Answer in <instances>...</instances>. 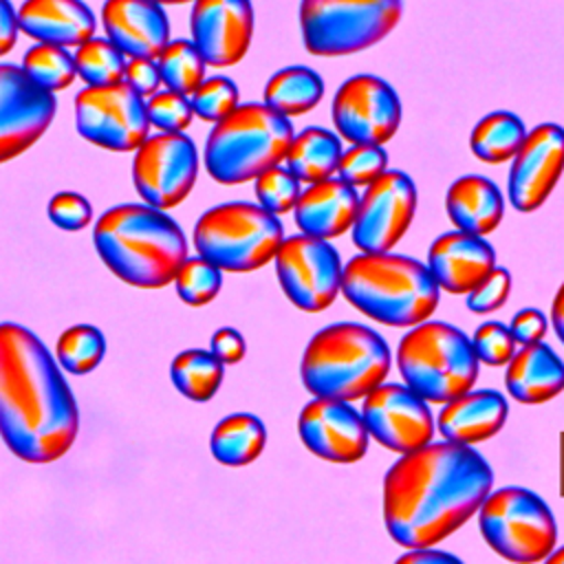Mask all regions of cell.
Segmentation results:
<instances>
[{"instance_id":"7a4b0ae2","label":"cell","mask_w":564,"mask_h":564,"mask_svg":"<svg viewBox=\"0 0 564 564\" xmlns=\"http://www.w3.org/2000/svg\"><path fill=\"white\" fill-rule=\"evenodd\" d=\"M79 410L46 344L26 326L0 322V436L26 463H53L75 443Z\"/></svg>"},{"instance_id":"30bf717a","label":"cell","mask_w":564,"mask_h":564,"mask_svg":"<svg viewBox=\"0 0 564 564\" xmlns=\"http://www.w3.org/2000/svg\"><path fill=\"white\" fill-rule=\"evenodd\" d=\"M485 542L511 562L546 560L557 542V522L549 505L524 487L489 491L478 507Z\"/></svg>"},{"instance_id":"d590c367","label":"cell","mask_w":564,"mask_h":564,"mask_svg":"<svg viewBox=\"0 0 564 564\" xmlns=\"http://www.w3.org/2000/svg\"><path fill=\"white\" fill-rule=\"evenodd\" d=\"M106 355V337L93 324H75L66 328L55 344V359L70 375H88Z\"/></svg>"},{"instance_id":"f6af8a7d","label":"cell","mask_w":564,"mask_h":564,"mask_svg":"<svg viewBox=\"0 0 564 564\" xmlns=\"http://www.w3.org/2000/svg\"><path fill=\"white\" fill-rule=\"evenodd\" d=\"M123 82L134 93H139L143 99L152 97L163 86L156 59H152V57H128L126 70H123Z\"/></svg>"},{"instance_id":"1f68e13d","label":"cell","mask_w":564,"mask_h":564,"mask_svg":"<svg viewBox=\"0 0 564 564\" xmlns=\"http://www.w3.org/2000/svg\"><path fill=\"white\" fill-rule=\"evenodd\" d=\"M225 377V364L203 348L181 350L170 364V379L174 388L189 401L205 403L209 401Z\"/></svg>"},{"instance_id":"277c9868","label":"cell","mask_w":564,"mask_h":564,"mask_svg":"<svg viewBox=\"0 0 564 564\" xmlns=\"http://www.w3.org/2000/svg\"><path fill=\"white\" fill-rule=\"evenodd\" d=\"M344 297L386 326H414L432 317L441 286L427 264L390 251H361L344 264Z\"/></svg>"},{"instance_id":"7dc6e473","label":"cell","mask_w":564,"mask_h":564,"mask_svg":"<svg viewBox=\"0 0 564 564\" xmlns=\"http://www.w3.org/2000/svg\"><path fill=\"white\" fill-rule=\"evenodd\" d=\"M212 352L225 364V366H234L238 361H242L245 352H247V344L245 337L240 335V330L231 328V326H223L212 335V344H209Z\"/></svg>"},{"instance_id":"6da1fadb","label":"cell","mask_w":564,"mask_h":564,"mask_svg":"<svg viewBox=\"0 0 564 564\" xmlns=\"http://www.w3.org/2000/svg\"><path fill=\"white\" fill-rule=\"evenodd\" d=\"M491 485L494 471L471 445L427 443L386 471V529L403 549L436 546L478 511Z\"/></svg>"},{"instance_id":"ac0fdd59","label":"cell","mask_w":564,"mask_h":564,"mask_svg":"<svg viewBox=\"0 0 564 564\" xmlns=\"http://www.w3.org/2000/svg\"><path fill=\"white\" fill-rule=\"evenodd\" d=\"M564 172V128L553 121L527 132L511 156L507 196L518 212H535L555 189Z\"/></svg>"},{"instance_id":"7bdbcfd3","label":"cell","mask_w":564,"mask_h":564,"mask_svg":"<svg viewBox=\"0 0 564 564\" xmlns=\"http://www.w3.org/2000/svg\"><path fill=\"white\" fill-rule=\"evenodd\" d=\"M511 293V273L505 267H494L467 295L465 304L471 313L485 315L500 308Z\"/></svg>"},{"instance_id":"b9f144b4","label":"cell","mask_w":564,"mask_h":564,"mask_svg":"<svg viewBox=\"0 0 564 564\" xmlns=\"http://www.w3.org/2000/svg\"><path fill=\"white\" fill-rule=\"evenodd\" d=\"M471 348L480 364L505 366L513 357L518 341L513 339L509 326L500 322H485L471 335Z\"/></svg>"},{"instance_id":"4316f807","label":"cell","mask_w":564,"mask_h":564,"mask_svg":"<svg viewBox=\"0 0 564 564\" xmlns=\"http://www.w3.org/2000/svg\"><path fill=\"white\" fill-rule=\"evenodd\" d=\"M445 212L456 229L487 236L505 216V198L500 187L487 176L465 174L447 187Z\"/></svg>"},{"instance_id":"d4e9b609","label":"cell","mask_w":564,"mask_h":564,"mask_svg":"<svg viewBox=\"0 0 564 564\" xmlns=\"http://www.w3.org/2000/svg\"><path fill=\"white\" fill-rule=\"evenodd\" d=\"M509 414L507 399L498 390H467L443 403L436 425L445 441L476 445L496 436Z\"/></svg>"},{"instance_id":"ee69618b","label":"cell","mask_w":564,"mask_h":564,"mask_svg":"<svg viewBox=\"0 0 564 564\" xmlns=\"http://www.w3.org/2000/svg\"><path fill=\"white\" fill-rule=\"evenodd\" d=\"M48 220L64 231H79L93 218V205L77 192H57L46 205Z\"/></svg>"},{"instance_id":"f5cc1de1","label":"cell","mask_w":564,"mask_h":564,"mask_svg":"<svg viewBox=\"0 0 564 564\" xmlns=\"http://www.w3.org/2000/svg\"><path fill=\"white\" fill-rule=\"evenodd\" d=\"M154 2H159V4H185V2H194V0H154Z\"/></svg>"},{"instance_id":"e575fe53","label":"cell","mask_w":564,"mask_h":564,"mask_svg":"<svg viewBox=\"0 0 564 564\" xmlns=\"http://www.w3.org/2000/svg\"><path fill=\"white\" fill-rule=\"evenodd\" d=\"M20 68L31 82L53 95L68 88L77 77L73 53L66 46L48 42H35L31 48H26Z\"/></svg>"},{"instance_id":"5b68a950","label":"cell","mask_w":564,"mask_h":564,"mask_svg":"<svg viewBox=\"0 0 564 564\" xmlns=\"http://www.w3.org/2000/svg\"><path fill=\"white\" fill-rule=\"evenodd\" d=\"M390 364V348L377 330L357 322H335L306 344L300 377L313 397L357 401L386 381Z\"/></svg>"},{"instance_id":"f35d334b","label":"cell","mask_w":564,"mask_h":564,"mask_svg":"<svg viewBox=\"0 0 564 564\" xmlns=\"http://www.w3.org/2000/svg\"><path fill=\"white\" fill-rule=\"evenodd\" d=\"M253 192L260 207L280 216L293 212L302 189L297 176H293L289 167L273 165L253 178Z\"/></svg>"},{"instance_id":"d6986e66","label":"cell","mask_w":564,"mask_h":564,"mask_svg":"<svg viewBox=\"0 0 564 564\" xmlns=\"http://www.w3.org/2000/svg\"><path fill=\"white\" fill-rule=\"evenodd\" d=\"M251 0H194L189 11L192 42L207 66L227 68L238 64L253 37Z\"/></svg>"},{"instance_id":"44dd1931","label":"cell","mask_w":564,"mask_h":564,"mask_svg":"<svg viewBox=\"0 0 564 564\" xmlns=\"http://www.w3.org/2000/svg\"><path fill=\"white\" fill-rule=\"evenodd\" d=\"M425 264L443 291L465 295L496 267V251L485 236L456 229L430 245Z\"/></svg>"},{"instance_id":"bcb514c9","label":"cell","mask_w":564,"mask_h":564,"mask_svg":"<svg viewBox=\"0 0 564 564\" xmlns=\"http://www.w3.org/2000/svg\"><path fill=\"white\" fill-rule=\"evenodd\" d=\"M546 317L542 311L538 308H522L513 315L509 330L513 335V339L524 346V344H533V341H542V337L546 335Z\"/></svg>"},{"instance_id":"ffe728a7","label":"cell","mask_w":564,"mask_h":564,"mask_svg":"<svg viewBox=\"0 0 564 564\" xmlns=\"http://www.w3.org/2000/svg\"><path fill=\"white\" fill-rule=\"evenodd\" d=\"M297 434L308 452L328 463H357L366 456L370 434L350 401L315 397L297 416Z\"/></svg>"},{"instance_id":"7402d4cb","label":"cell","mask_w":564,"mask_h":564,"mask_svg":"<svg viewBox=\"0 0 564 564\" xmlns=\"http://www.w3.org/2000/svg\"><path fill=\"white\" fill-rule=\"evenodd\" d=\"M106 37L126 57H156L170 42V20L154 0H106L101 7Z\"/></svg>"},{"instance_id":"8d00e7d4","label":"cell","mask_w":564,"mask_h":564,"mask_svg":"<svg viewBox=\"0 0 564 564\" xmlns=\"http://www.w3.org/2000/svg\"><path fill=\"white\" fill-rule=\"evenodd\" d=\"M178 297L189 306L209 304L223 286V269L203 256L185 258L174 275Z\"/></svg>"},{"instance_id":"484cf974","label":"cell","mask_w":564,"mask_h":564,"mask_svg":"<svg viewBox=\"0 0 564 564\" xmlns=\"http://www.w3.org/2000/svg\"><path fill=\"white\" fill-rule=\"evenodd\" d=\"M505 388L520 403H546L564 390V361L544 341L524 344L507 361Z\"/></svg>"},{"instance_id":"c3c4849f","label":"cell","mask_w":564,"mask_h":564,"mask_svg":"<svg viewBox=\"0 0 564 564\" xmlns=\"http://www.w3.org/2000/svg\"><path fill=\"white\" fill-rule=\"evenodd\" d=\"M18 31V9L11 0H0V57L15 46Z\"/></svg>"},{"instance_id":"74e56055","label":"cell","mask_w":564,"mask_h":564,"mask_svg":"<svg viewBox=\"0 0 564 564\" xmlns=\"http://www.w3.org/2000/svg\"><path fill=\"white\" fill-rule=\"evenodd\" d=\"M189 104L198 119L216 123L240 104V93L234 79L225 75H214L205 77L198 84V88L189 95Z\"/></svg>"},{"instance_id":"f546056e","label":"cell","mask_w":564,"mask_h":564,"mask_svg":"<svg viewBox=\"0 0 564 564\" xmlns=\"http://www.w3.org/2000/svg\"><path fill=\"white\" fill-rule=\"evenodd\" d=\"M322 97L324 79L302 64L275 70L264 86V104L289 119L313 110Z\"/></svg>"},{"instance_id":"5bb4252c","label":"cell","mask_w":564,"mask_h":564,"mask_svg":"<svg viewBox=\"0 0 564 564\" xmlns=\"http://www.w3.org/2000/svg\"><path fill=\"white\" fill-rule=\"evenodd\" d=\"M330 115L344 141L383 145L401 126V99L386 79L361 73L339 84Z\"/></svg>"},{"instance_id":"3957f363","label":"cell","mask_w":564,"mask_h":564,"mask_svg":"<svg viewBox=\"0 0 564 564\" xmlns=\"http://www.w3.org/2000/svg\"><path fill=\"white\" fill-rule=\"evenodd\" d=\"M93 242L101 262L126 284L161 289L187 258V238L165 209L148 203L115 205L99 216Z\"/></svg>"},{"instance_id":"8fae6325","label":"cell","mask_w":564,"mask_h":564,"mask_svg":"<svg viewBox=\"0 0 564 564\" xmlns=\"http://www.w3.org/2000/svg\"><path fill=\"white\" fill-rule=\"evenodd\" d=\"M77 132L110 152H134L150 132L145 99L126 82L86 86L75 97Z\"/></svg>"},{"instance_id":"f1b7e54d","label":"cell","mask_w":564,"mask_h":564,"mask_svg":"<svg viewBox=\"0 0 564 564\" xmlns=\"http://www.w3.org/2000/svg\"><path fill=\"white\" fill-rule=\"evenodd\" d=\"M267 445V427L251 412H234L216 423L209 436L212 456L227 467L253 463Z\"/></svg>"},{"instance_id":"816d5d0a","label":"cell","mask_w":564,"mask_h":564,"mask_svg":"<svg viewBox=\"0 0 564 564\" xmlns=\"http://www.w3.org/2000/svg\"><path fill=\"white\" fill-rule=\"evenodd\" d=\"M546 562H549V564H564V546H560V549H553V551L549 553Z\"/></svg>"},{"instance_id":"681fc988","label":"cell","mask_w":564,"mask_h":564,"mask_svg":"<svg viewBox=\"0 0 564 564\" xmlns=\"http://www.w3.org/2000/svg\"><path fill=\"white\" fill-rule=\"evenodd\" d=\"M401 564L410 562V564H443V562H460L456 555L447 553V551H438L434 546H419V549H408V553H403L399 557Z\"/></svg>"},{"instance_id":"8992f818","label":"cell","mask_w":564,"mask_h":564,"mask_svg":"<svg viewBox=\"0 0 564 564\" xmlns=\"http://www.w3.org/2000/svg\"><path fill=\"white\" fill-rule=\"evenodd\" d=\"M291 119L267 104H238L205 141V170L216 183L238 185L280 165L293 141Z\"/></svg>"},{"instance_id":"cb8c5ba5","label":"cell","mask_w":564,"mask_h":564,"mask_svg":"<svg viewBox=\"0 0 564 564\" xmlns=\"http://www.w3.org/2000/svg\"><path fill=\"white\" fill-rule=\"evenodd\" d=\"M18 26L35 42L75 48L95 35L97 20L84 0H24Z\"/></svg>"},{"instance_id":"603a6c76","label":"cell","mask_w":564,"mask_h":564,"mask_svg":"<svg viewBox=\"0 0 564 564\" xmlns=\"http://www.w3.org/2000/svg\"><path fill=\"white\" fill-rule=\"evenodd\" d=\"M357 205V187L330 176L317 183H308L306 189L300 192L293 216L302 234L330 240L352 227Z\"/></svg>"},{"instance_id":"83f0119b","label":"cell","mask_w":564,"mask_h":564,"mask_svg":"<svg viewBox=\"0 0 564 564\" xmlns=\"http://www.w3.org/2000/svg\"><path fill=\"white\" fill-rule=\"evenodd\" d=\"M341 152L344 148L339 134L319 126H311L293 134L284 161L291 174L297 176L300 183L308 185L335 176Z\"/></svg>"},{"instance_id":"ba28073f","label":"cell","mask_w":564,"mask_h":564,"mask_svg":"<svg viewBox=\"0 0 564 564\" xmlns=\"http://www.w3.org/2000/svg\"><path fill=\"white\" fill-rule=\"evenodd\" d=\"M282 240V223L258 203L231 200L209 207L194 225L198 256L231 273H247L269 264Z\"/></svg>"},{"instance_id":"2e32d148","label":"cell","mask_w":564,"mask_h":564,"mask_svg":"<svg viewBox=\"0 0 564 564\" xmlns=\"http://www.w3.org/2000/svg\"><path fill=\"white\" fill-rule=\"evenodd\" d=\"M361 419L370 438L408 454L432 443L434 416L427 401L405 383H379L364 397Z\"/></svg>"},{"instance_id":"ab89813d","label":"cell","mask_w":564,"mask_h":564,"mask_svg":"<svg viewBox=\"0 0 564 564\" xmlns=\"http://www.w3.org/2000/svg\"><path fill=\"white\" fill-rule=\"evenodd\" d=\"M388 170V154L377 143H352L341 152L337 176L352 187H366Z\"/></svg>"},{"instance_id":"e0dca14e","label":"cell","mask_w":564,"mask_h":564,"mask_svg":"<svg viewBox=\"0 0 564 564\" xmlns=\"http://www.w3.org/2000/svg\"><path fill=\"white\" fill-rule=\"evenodd\" d=\"M55 95L26 77L18 64H0V163L26 152L53 123Z\"/></svg>"},{"instance_id":"9a60e30c","label":"cell","mask_w":564,"mask_h":564,"mask_svg":"<svg viewBox=\"0 0 564 564\" xmlns=\"http://www.w3.org/2000/svg\"><path fill=\"white\" fill-rule=\"evenodd\" d=\"M416 212V185L401 170H386L359 196L352 242L359 251H390L405 236Z\"/></svg>"},{"instance_id":"60d3db41","label":"cell","mask_w":564,"mask_h":564,"mask_svg":"<svg viewBox=\"0 0 564 564\" xmlns=\"http://www.w3.org/2000/svg\"><path fill=\"white\" fill-rule=\"evenodd\" d=\"M145 110L150 126H154L159 132H183L194 117L189 97L170 88L156 90L152 97H148Z\"/></svg>"},{"instance_id":"9c48e42d","label":"cell","mask_w":564,"mask_h":564,"mask_svg":"<svg viewBox=\"0 0 564 564\" xmlns=\"http://www.w3.org/2000/svg\"><path fill=\"white\" fill-rule=\"evenodd\" d=\"M403 0H300L304 48L317 57L366 51L399 24Z\"/></svg>"},{"instance_id":"4fadbf2b","label":"cell","mask_w":564,"mask_h":564,"mask_svg":"<svg viewBox=\"0 0 564 564\" xmlns=\"http://www.w3.org/2000/svg\"><path fill=\"white\" fill-rule=\"evenodd\" d=\"M198 176V150L183 132L148 137L132 159V181L143 203L172 209L187 198Z\"/></svg>"},{"instance_id":"7c38bea8","label":"cell","mask_w":564,"mask_h":564,"mask_svg":"<svg viewBox=\"0 0 564 564\" xmlns=\"http://www.w3.org/2000/svg\"><path fill=\"white\" fill-rule=\"evenodd\" d=\"M273 262L284 295L300 311L319 313L341 291L344 264L337 249L324 238L306 234L284 238Z\"/></svg>"},{"instance_id":"52a82bcc","label":"cell","mask_w":564,"mask_h":564,"mask_svg":"<svg viewBox=\"0 0 564 564\" xmlns=\"http://www.w3.org/2000/svg\"><path fill=\"white\" fill-rule=\"evenodd\" d=\"M397 366L405 386L427 403H445L474 388L480 361L460 328L425 319L401 337Z\"/></svg>"},{"instance_id":"f907efd6","label":"cell","mask_w":564,"mask_h":564,"mask_svg":"<svg viewBox=\"0 0 564 564\" xmlns=\"http://www.w3.org/2000/svg\"><path fill=\"white\" fill-rule=\"evenodd\" d=\"M551 324H553L557 339L564 344V282L555 291V297L551 304Z\"/></svg>"},{"instance_id":"d6a6232c","label":"cell","mask_w":564,"mask_h":564,"mask_svg":"<svg viewBox=\"0 0 564 564\" xmlns=\"http://www.w3.org/2000/svg\"><path fill=\"white\" fill-rule=\"evenodd\" d=\"M161 84L181 95H192L205 79V59L192 40H170L154 57Z\"/></svg>"},{"instance_id":"836d02e7","label":"cell","mask_w":564,"mask_h":564,"mask_svg":"<svg viewBox=\"0 0 564 564\" xmlns=\"http://www.w3.org/2000/svg\"><path fill=\"white\" fill-rule=\"evenodd\" d=\"M73 59L77 77L86 86H108L123 82L128 57L108 37H88L86 42L75 46Z\"/></svg>"},{"instance_id":"4dcf8cb0","label":"cell","mask_w":564,"mask_h":564,"mask_svg":"<svg viewBox=\"0 0 564 564\" xmlns=\"http://www.w3.org/2000/svg\"><path fill=\"white\" fill-rule=\"evenodd\" d=\"M527 137L524 121L509 110H496L478 119L469 134V148L482 163H505L518 152Z\"/></svg>"}]
</instances>
